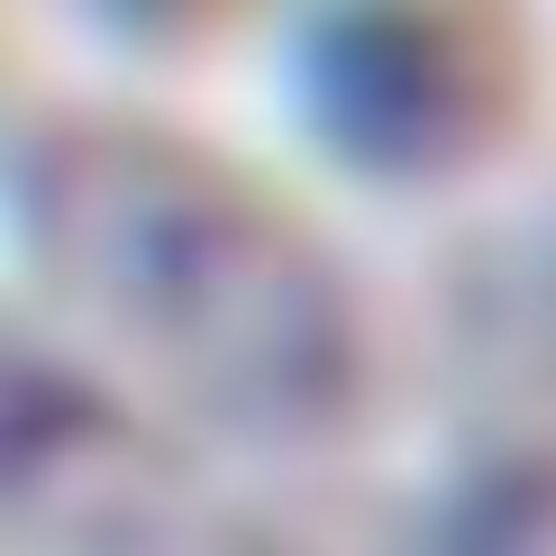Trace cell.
Returning a JSON list of instances; mask_svg holds the SVG:
<instances>
[{
	"mask_svg": "<svg viewBox=\"0 0 556 556\" xmlns=\"http://www.w3.org/2000/svg\"><path fill=\"white\" fill-rule=\"evenodd\" d=\"M447 556H556V456L502 475L493 493L456 520Z\"/></svg>",
	"mask_w": 556,
	"mask_h": 556,
	"instance_id": "4",
	"label": "cell"
},
{
	"mask_svg": "<svg viewBox=\"0 0 556 556\" xmlns=\"http://www.w3.org/2000/svg\"><path fill=\"white\" fill-rule=\"evenodd\" d=\"M429 0H346L311 28V128L356 165H429L466 137L475 74Z\"/></svg>",
	"mask_w": 556,
	"mask_h": 556,
	"instance_id": "2",
	"label": "cell"
},
{
	"mask_svg": "<svg viewBox=\"0 0 556 556\" xmlns=\"http://www.w3.org/2000/svg\"><path fill=\"white\" fill-rule=\"evenodd\" d=\"M18 265L119 375L228 438H311L356 392V311L319 247L219 165L55 128L10 182Z\"/></svg>",
	"mask_w": 556,
	"mask_h": 556,
	"instance_id": "1",
	"label": "cell"
},
{
	"mask_svg": "<svg viewBox=\"0 0 556 556\" xmlns=\"http://www.w3.org/2000/svg\"><path fill=\"white\" fill-rule=\"evenodd\" d=\"M18 502L55 556H238V539L201 520L182 493L137 483L119 447H101V475H64V456L37 447V475H18Z\"/></svg>",
	"mask_w": 556,
	"mask_h": 556,
	"instance_id": "3",
	"label": "cell"
}]
</instances>
